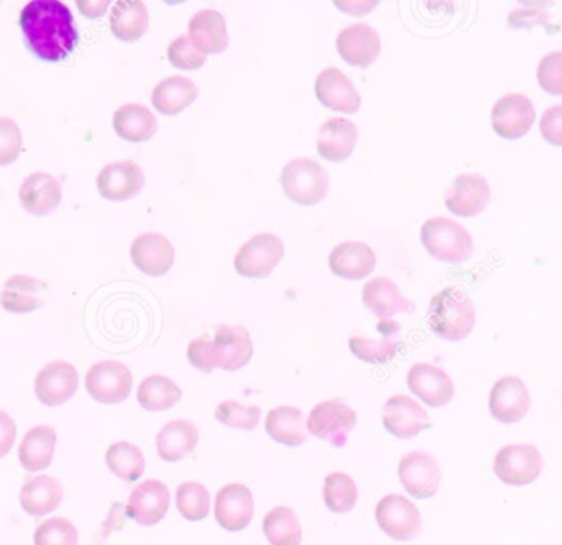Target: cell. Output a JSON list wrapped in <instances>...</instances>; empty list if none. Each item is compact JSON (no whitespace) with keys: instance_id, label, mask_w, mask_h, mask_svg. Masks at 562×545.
<instances>
[{"instance_id":"1","label":"cell","mask_w":562,"mask_h":545,"mask_svg":"<svg viewBox=\"0 0 562 545\" xmlns=\"http://www.w3.org/2000/svg\"><path fill=\"white\" fill-rule=\"evenodd\" d=\"M20 26L30 48L48 62L66 58L79 38L71 9L61 0H30Z\"/></svg>"},{"instance_id":"2","label":"cell","mask_w":562,"mask_h":545,"mask_svg":"<svg viewBox=\"0 0 562 545\" xmlns=\"http://www.w3.org/2000/svg\"><path fill=\"white\" fill-rule=\"evenodd\" d=\"M429 329L449 342H461L475 326V307L471 297L456 287L439 290L428 309Z\"/></svg>"},{"instance_id":"3","label":"cell","mask_w":562,"mask_h":545,"mask_svg":"<svg viewBox=\"0 0 562 545\" xmlns=\"http://www.w3.org/2000/svg\"><path fill=\"white\" fill-rule=\"evenodd\" d=\"M422 243L432 257L442 263H464L474 254L471 233L451 218L426 220L422 226Z\"/></svg>"},{"instance_id":"4","label":"cell","mask_w":562,"mask_h":545,"mask_svg":"<svg viewBox=\"0 0 562 545\" xmlns=\"http://www.w3.org/2000/svg\"><path fill=\"white\" fill-rule=\"evenodd\" d=\"M284 193L301 204L323 200L329 190V174L319 162L310 157L291 158L281 170Z\"/></svg>"},{"instance_id":"5","label":"cell","mask_w":562,"mask_h":545,"mask_svg":"<svg viewBox=\"0 0 562 545\" xmlns=\"http://www.w3.org/2000/svg\"><path fill=\"white\" fill-rule=\"evenodd\" d=\"M543 455L533 445H505L497 452L494 474L508 487H527L540 478L543 471Z\"/></svg>"},{"instance_id":"6","label":"cell","mask_w":562,"mask_h":545,"mask_svg":"<svg viewBox=\"0 0 562 545\" xmlns=\"http://www.w3.org/2000/svg\"><path fill=\"white\" fill-rule=\"evenodd\" d=\"M357 414L346 402L324 401L314 405L307 415L306 429L311 435L329 442L333 447L340 448L347 444L350 432L356 429Z\"/></svg>"},{"instance_id":"7","label":"cell","mask_w":562,"mask_h":545,"mask_svg":"<svg viewBox=\"0 0 562 545\" xmlns=\"http://www.w3.org/2000/svg\"><path fill=\"white\" fill-rule=\"evenodd\" d=\"M380 530L400 543H408L422 533L423 518L418 507L402 494H386L375 510Z\"/></svg>"},{"instance_id":"8","label":"cell","mask_w":562,"mask_h":545,"mask_svg":"<svg viewBox=\"0 0 562 545\" xmlns=\"http://www.w3.org/2000/svg\"><path fill=\"white\" fill-rule=\"evenodd\" d=\"M132 386L131 369L115 359L95 363L86 375L89 396L101 404H121L131 396Z\"/></svg>"},{"instance_id":"9","label":"cell","mask_w":562,"mask_h":545,"mask_svg":"<svg viewBox=\"0 0 562 545\" xmlns=\"http://www.w3.org/2000/svg\"><path fill=\"white\" fill-rule=\"evenodd\" d=\"M398 478L406 493L416 500H429L441 487V468L435 455L415 451L400 460Z\"/></svg>"},{"instance_id":"10","label":"cell","mask_w":562,"mask_h":545,"mask_svg":"<svg viewBox=\"0 0 562 545\" xmlns=\"http://www.w3.org/2000/svg\"><path fill=\"white\" fill-rule=\"evenodd\" d=\"M488 409L492 418L501 424H518L527 418L531 409V396L524 379L518 376H505L498 379L488 396Z\"/></svg>"},{"instance_id":"11","label":"cell","mask_w":562,"mask_h":545,"mask_svg":"<svg viewBox=\"0 0 562 545\" xmlns=\"http://www.w3.org/2000/svg\"><path fill=\"white\" fill-rule=\"evenodd\" d=\"M284 244L272 233H260L250 237L237 251L234 266L244 277H263L283 259Z\"/></svg>"},{"instance_id":"12","label":"cell","mask_w":562,"mask_h":545,"mask_svg":"<svg viewBox=\"0 0 562 545\" xmlns=\"http://www.w3.org/2000/svg\"><path fill=\"white\" fill-rule=\"evenodd\" d=\"M537 111L524 92H507L498 98L492 109V125L504 138H520L533 127Z\"/></svg>"},{"instance_id":"13","label":"cell","mask_w":562,"mask_h":545,"mask_svg":"<svg viewBox=\"0 0 562 545\" xmlns=\"http://www.w3.org/2000/svg\"><path fill=\"white\" fill-rule=\"evenodd\" d=\"M409 391L429 408H445L454 398L451 376L431 363H416L406 376Z\"/></svg>"},{"instance_id":"14","label":"cell","mask_w":562,"mask_h":545,"mask_svg":"<svg viewBox=\"0 0 562 545\" xmlns=\"http://www.w3.org/2000/svg\"><path fill=\"white\" fill-rule=\"evenodd\" d=\"M256 501L249 488L233 483L221 488L214 504V518L221 527L229 533H239L246 530L254 520Z\"/></svg>"},{"instance_id":"15","label":"cell","mask_w":562,"mask_h":545,"mask_svg":"<svg viewBox=\"0 0 562 545\" xmlns=\"http://www.w3.org/2000/svg\"><path fill=\"white\" fill-rule=\"evenodd\" d=\"M491 194L487 178L479 174H461L446 191L445 203L458 216H477L487 208Z\"/></svg>"},{"instance_id":"16","label":"cell","mask_w":562,"mask_h":545,"mask_svg":"<svg viewBox=\"0 0 562 545\" xmlns=\"http://www.w3.org/2000/svg\"><path fill=\"white\" fill-rule=\"evenodd\" d=\"M79 376L66 362L48 363L35 378V394L43 405L56 408L68 402L78 391Z\"/></svg>"},{"instance_id":"17","label":"cell","mask_w":562,"mask_h":545,"mask_svg":"<svg viewBox=\"0 0 562 545\" xmlns=\"http://www.w3.org/2000/svg\"><path fill=\"white\" fill-rule=\"evenodd\" d=\"M170 510V491L160 480L142 481L128 497V518L140 526H157Z\"/></svg>"},{"instance_id":"18","label":"cell","mask_w":562,"mask_h":545,"mask_svg":"<svg viewBox=\"0 0 562 545\" xmlns=\"http://www.w3.org/2000/svg\"><path fill=\"white\" fill-rule=\"evenodd\" d=\"M383 427L395 437L409 441L429 429V415L409 396L395 394L383 408Z\"/></svg>"},{"instance_id":"19","label":"cell","mask_w":562,"mask_h":545,"mask_svg":"<svg viewBox=\"0 0 562 545\" xmlns=\"http://www.w3.org/2000/svg\"><path fill=\"white\" fill-rule=\"evenodd\" d=\"M145 174L135 160H117L105 165L98 175V190L111 201H125L140 193Z\"/></svg>"},{"instance_id":"20","label":"cell","mask_w":562,"mask_h":545,"mask_svg":"<svg viewBox=\"0 0 562 545\" xmlns=\"http://www.w3.org/2000/svg\"><path fill=\"white\" fill-rule=\"evenodd\" d=\"M213 353L216 368L237 371L252 359V336L243 326H220L213 336Z\"/></svg>"},{"instance_id":"21","label":"cell","mask_w":562,"mask_h":545,"mask_svg":"<svg viewBox=\"0 0 562 545\" xmlns=\"http://www.w3.org/2000/svg\"><path fill=\"white\" fill-rule=\"evenodd\" d=\"M314 89H316L317 99L334 111L352 114V112L359 111L360 104H362V98L353 86L352 79L334 66L319 71L316 82H314Z\"/></svg>"},{"instance_id":"22","label":"cell","mask_w":562,"mask_h":545,"mask_svg":"<svg viewBox=\"0 0 562 545\" xmlns=\"http://www.w3.org/2000/svg\"><path fill=\"white\" fill-rule=\"evenodd\" d=\"M336 45L340 56L350 65L369 66L379 56L382 40L370 23L357 22L340 30Z\"/></svg>"},{"instance_id":"23","label":"cell","mask_w":562,"mask_h":545,"mask_svg":"<svg viewBox=\"0 0 562 545\" xmlns=\"http://www.w3.org/2000/svg\"><path fill=\"white\" fill-rule=\"evenodd\" d=\"M135 266L148 276H164L175 264V247L164 234L147 231L135 237L131 247Z\"/></svg>"},{"instance_id":"24","label":"cell","mask_w":562,"mask_h":545,"mask_svg":"<svg viewBox=\"0 0 562 545\" xmlns=\"http://www.w3.org/2000/svg\"><path fill=\"white\" fill-rule=\"evenodd\" d=\"M376 332L380 333V338L376 340L367 336H352L349 340L353 356L370 365L392 362L402 346V326L395 320H380Z\"/></svg>"},{"instance_id":"25","label":"cell","mask_w":562,"mask_h":545,"mask_svg":"<svg viewBox=\"0 0 562 545\" xmlns=\"http://www.w3.org/2000/svg\"><path fill=\"white\" fill-rule=\"evenodd\" d=\"M61 185L46 171H35L20 185V204L26 213L35 216L53 213L61 203Z\"/></svg>"},{"instance_id":"26","label":"cell","mask_w":562,"mask_h":545,"mask_svg":"<svg viewBox=\"0 0 562 545\" xmlns=\"http://www.w3.org/2000/svg\"><path fill=\"white\" fill-rule=\"evenodd\" d=\"M362 300L380 320H392L393 315L415 310V303L403 296L395 280L376 276L363 286Z\"/></svg>"},{"instance_id":"27","label":"cell","mask_w":562,"mask_h":545,"mask_svg":"<svg viewBox=\"0 0 562 545\" xmlns=\"http://www.w3.org/2000/svg\"><path fill=\"white\" fill-rule=\"evenodd\" d=\"M376 266V256L369 244L362 241H344L329 254V267L344 279H362Z\"/></svg>"},{"instance_id":"28","label":"cell","mask_w":562,"mask_h":545,"mask_svg":"<svg viewBox=\"0 0 562 545\" xmlns=\"http://www.w3.org/2000/svg\"><path fill=\"white\" fill-rule=\"evenodd\" d=\"M359 131L350 119L329 118L317 131V152L326 160L340 162L352 154Z\"/></svg>"},{"instance_id":"29","label":"cell","mask_w":562,"mask_h":545,"mask_svg":"<svg viewBox=\"0 0 562 545\" xmlns=\"http://www.w3.org/2000/svg\"><path fill=\"white\" fill-rule=\"evenodd\" d=\"M188 35L200 52L220 53L229 45L226 19L216 9L198 10L188 23Z\"/></svg>"},{"instance_id":"30","label":"cell","mask_w":562,"mask_h":545,"mask_svg":"<svg viewBox=\"0 0 562 545\" xmlns=\"http://www.w3.org/2000/svg\"><path fill=\"white\" fill-rule=\"evenodd\" d=\"M200 444V431L187 419L168 422L157 435V451L161 460L177 464L193 454Z\"/></svg>"},{"instance_id":"31","label":"cell","mask_w":562,"mask_h":545,"mask_svg":"<svg viewBox=\"0 0 562 545\" xmlns=\"http://www.w3.org/2000/svg\"><path fill=\"white\" fill-rule=\"evenodd\" d=\"M63 497H65V490L61 481L48 475H42V477L30 478L23 485L20 491V504L30 516H46L58 510Z\"/></svg>"},{"instance_id":"32","label":"cell","mask_w":562,"mask_h":545,"mask_svg":"<svg viewBox=\"0 0 562 545\" xmlns=\"http://www.w3.org/2000/svg\"><path fill=\"white\" fill-rule=\"evenodd\" d=\"M45 283L32 276L10 277L0 292V305L10 313H30L45 303Z\"/></svg>"},{"instance_id":"33","label":"cell","mask_w":562,"mask_h":545,"mask_svg":"<svg viewBox=\"0 0 562 545\" xmlns=\"http://www.w3.org/2000/svg\"><path fill=\"white\" fill-rule=\"evenodd\" d=\"M200 94L196 82L184 75H171L161 79L151 92V104L161 114H177L193 104Z\"/></svg>"},{"instance_id":"34","label":"cell","mask_w":562,"mask_h":545,"mask_svg":"<svg viewBox=\"0 0 562 545\" xmlns=\"http://www.w3.org/2000/svg\"><path fill=\"white\" fill-rule=\"evenodd\" d=\"M55 447V429L48 425L30 429L19 447L20 464L30 474L46 470L52 465Z\"/></svg>"},{"instance_id":"35","label":"cell","mask_w":562,"mask_h":545,"mask_svg":"<svg viewBox=\"0 0 562 545\" xmlns=\"http://www.w3.org/2000/svg\"><path fill=\"white\" fill-rule=\"evenodd\" d=\"M115 132L125 141H148L157 132L158 121L154 112L140 102H127L114 112Z\"/></svg>"},{"instance_id":"36","label":"cell","mask_w":562,"mask_h":545,"mask_svg":"<svg viewBox=\"0 0 562 545\" xmlns=\"http://www.w3.org/2000/svg\"><path fill=\"white\" fill-rule=\"evenodd\" d=\"M266 431L277 444L286 447H300L307 438L306 419L291 405L272 409L266 419Z\"/></svg>"},{"instance_id":"37","label":"cell","mask_w":562,"mask_h":545,"mask_svg":"<svg viewBox=\"0 0 562 545\" xmlns=\"http://www.w3.org/2000/svg\"><path fill=\"white\" fill-rule=\"evenodd\" d=\"M111 30L124 42H135L148 29V9L142 0H117L109 13Z\"/></svg>"},{"instance_id":"38","label":"cell","mask_w":562,"mask_h":545,"mask_svg":"<svg viewBox=\"0 0 562 545\" xmlns=\"http://www.w3.org/2000/svg\"><path fill=\"white\" fill-rule=\"evenodd\" d=\"M180 386L167 376L154 375L145 378L138 386L137 401L145 411L161 412L175 408L180 402Z\"/></svg>"},{"instance_id":"39","label":"cell","mask_w":562,"mask_h":545,"mask_svg":"<svg viewBox=\"0 0 562 545\" xmlns=\"http://www.w3.org/2000/svg\"><path fill=\"white\" fill-rule=\"evenodd\" d=\"M105 464L115 477L127 483L140 480L145 471L144 454L131 442H117L111 445L105 452Z\"/></svg>"},{"instance_id":"40","label":"cell","mask_w":562,"mask_h":545,"mask_svg":"<svg viewBox=\"0 0 562 545\" xmlns=\"http://www.w3.org/2000/svg\"><path fill=\"white\" fill-rule=\"evenodd\" d=\"M263 534L272 545H300L303 540L300 521L291 508H273L263 520Z\"/></svg>"},{"instance_id":"41","label":"cell","mask_w":562,"mask_h":545,"mask_svg":"<svg viewBox=\"0 0 562 545\" xmlns=\"http://www.w3.org/2000/svg\"><path fill=\"white\" fill-rule=\"evenodd\" d=\"M324 503L336 514L349 513L356 507L359 490L356 481L346 474H330L324 480Z\"/></svg>"},{"instance_id":"42","label":"cell","mask_w":562,"mask_h":545,"mask_svg":"<svg viewBox=\"0 0 562 545\" xmlns=\"http://www.w3.org/2000/svg\"><path fill=\"white\" fill-rule=\"evenodd\" d=\"M175 501H177L178 513L191 523L206 520L210 514V491L196 481H187V483L180 485Z\"/></svg>"},{"instance_id":"43","label":"cell","mask_w":562,"mask_h":545,"mask_svg":"<svg viewBox=\"0 0 562 545\" xmlns=\"http://www.w3.org/2000/svg\"><path fill=\"white\" fill-rule=\"evenodd\" d=\"M214 418L227 427L250 432L259 427L262 411L257 405H243L237 401H224L217 405Z\"/></svg>"},{"instance_id":"44","label":"cell","mask_w":562,"mask_h":545,"mask_svg":"<svg viewBox=\"0 0 562 545\" xmlns=\"http://www.w3.org/2000/svg\"><path fill=\"white\" fill-rule=\"evenodd\" d=\"M33 541L35 545H78L79 534L71 521L52 518L36 527Z\"/></svg>"},{"instance_id":"45","label":"cell","mask_w":562,"mask_h":545,"mask_svg":"<svg viewBox=\"0 0 562 545\" xmlns=\"http://www.w3.org/2000/svg\"><path fill=\"white\" fill-rule=\"evenodd\" d=\"M548 2H521L517 9L508 13V25L512 29H533L537 25H544L550 30L551 15Z\"/></svg>"},{"instance_id":"46","label":"cell","mask_w":562,"mask_h":545,"mask_svg":"<svg viewBox=\"0 0 562 545\" xmlns=\"http://www.w3.org/2000/svg\"><path fill=\"white\" fill-rule=\"evenodd\" d=\"M168 59L171 65L177 66L181 69H194L200 68L206 62V53L200 52L191 42L190 35L183 33V35L177 36L171 40L168 45Z\"/></svg>"},{"instance_id":"47","label":"cell","mask_w":562,"mask_h":545,"mask_svg":"<svg viewBox=\"0 0 562 545\" xmlns=\"http://www.w3.org/2000/svg\"><path fill=\"white\" fill-rule=\"evenodd\" d=\"M538 82L550 94L562 96V49L547 53L538 63Z\"/></svg>"},{"instance_id":"48","label":"cell","mask_w":562,"mask_h":545,"mask_svg":"<svg viewBox=\"0 0 562 545\" xmlns=\"http://www.w3.org/2000/svg\"><path fill=\"white\" fill-rule=\"evenodd\" d=\"M23 138L13 119L0 118V165L13 164L22 152Z\"/></svg>"},{"instance_id":"49","label":"cell","mask_w":562,"mask_h":545,"mask_svg":"<svg viewBox=\"0 0 562 545\" xmlns=\"http://www.w3.org/2000/svg\"><path fill=\"white\" fill-rule=\"evenodd\" d=\"M188 359L194 368L203 372H211L216 369L213 355V338L211 336H201L193 340L188 346Z\"/></svg>"},{"instance_id":"50","label":"cell","mask_w":562,"mask_h":545,"mask_svg":"<svg viewBox=\"0 0 562 545\" xmlns=\"http://www.w3.org/2000/svg\"><path fill=\"white\" fill-rule=\"evenodd\" d=\"M540 131L544 141L562 147V104H554L543 112L540 119Z\"/></svg>"},{"instance_id":"51","label":"cell","mask_w":562,"mask_h":545,"mask_svg":"<svg viewBox=\"0 0 562 545\" xmlns=\"http://www.w3.org/2000/svg\"><path fill=\"white\" fill-rule=\"evenodd\" d=\"M16 438L15 422L7 412L0 411V458L9 455Z\"/></svg>"},{"instance_id":"52","label":"cell","mask_w":562,"mask_h":545,"mask_svg":"<svg viewBox=\"0 0 562 545\" xmlns=\"http://www.w3.org/2000/svg\"><path fill=\"white\" fill-rule=\"evenodd\" d=\"M111 5L108 0H99V2H91V0H79L78 7L81 12L88 16H99L105 12V9Z\"/></svg>"}]
</instances>
